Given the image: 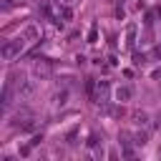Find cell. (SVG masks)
I'll return each instance as SVG.
<instances>
[{
	"instance_id": "cell-1",
	"label": "cell",
	"mask_w": 161,
	"mask_h": 161,
	"mask_svg": "<svg viewBox=\"0 0 161 161\" xmlns=\"http://www.w3.org/2000/svg\"><path fill=\"white\" fill-rule=\"evenodd\" d=\"M20 48H23V40H15V43H5V45H3V58H8V60H10V58H13V55H15Z\"/></svg>"
},
{
	"instance_id": "cell-2",
	"label": "cell",
	"mask_w": 161,
	"mask_h": 161,
	"mask_svg": "<svg viewBox=\"0 0 161 161\" xmlns=\"http://www.w3.org/2000/svg\"><path fill=\"white\" fill-rule=\"evenodd\" d=\"M118 101H126V98H131V88H118Z\"/></svg>"
}]
</instances>
